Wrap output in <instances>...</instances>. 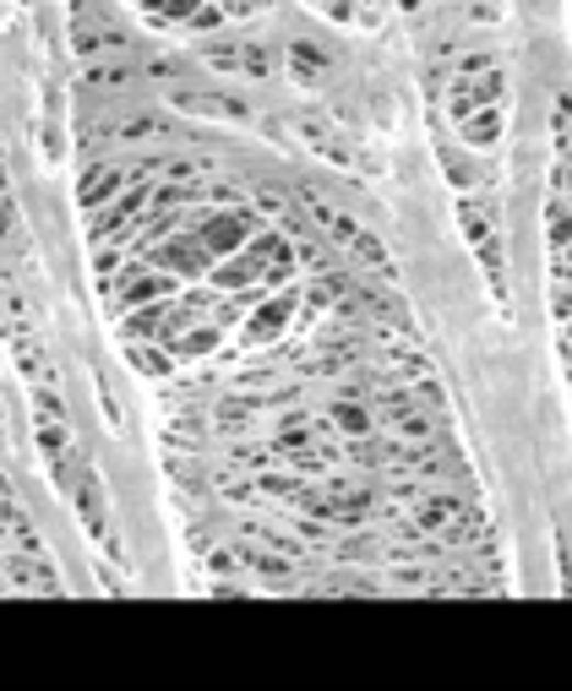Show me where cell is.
I'll return each mask as SVG.
<instances>
[{
	"label": "cell",
	"instance_id": "cell-11",
	"mask_svg": "<svg viewBox=\"0 0 572 691\" xmlns=\"http://www.w3.org/2000/svg\"><path fill=\"white\" fill-rule=\"evenodd\" d=\"M546 240H551V251H568L572 246V202L568 196H551V207H546Z\"/></svg>",
	"mask_w": 572,
	"mask_h": 691
},
{
	"label": "cell",
	"instance_id": "cell-9",
	"mask_svg": "<svg viewBox=\"0 0 572 691\" xmlns=\"http://www.w3.org/2000/svg\"><path fill=\"white\" fill-rule=\"evenodd\" d=\"M289 71H294V82H322L327 55H322L311 38H294V44H289Z\"/></svg>",
	"mask_w": 572,
	"mask_h": 691
},
{
	"label": "cell",
	"instance_id": "cell-1",
	"mask_svg": "<svg viewBox=\"0 0 572 691\" xmlns=\"http://www.w3.org/2000/svg\"><path fill=\"white\" fill-rule=\"evenodd\" d=\"M251 229H257L251 213H208V224L197 229V240H202L213 257H235V251L251 246Z\"/></svg>",
	"mask_w": 572,
	"mask_h": 691
},
{
	"label": "cell",
	"instance_id": "cell-16",
	"mask_svg": "<svg viewBox=\"0 0 572 691\" xmlns=\"http://www.w3.org/2000/svg\"><path fill=\"white\" fill-rule=\"evenodd\" d=\"M213 343H218V332H213V327H191V332H186L175 349H180V354H208Z\"/></svg>",
	"mask_w": 572,
	"mask_h": 691
},
{
	"label": "cell",
	"instance_id": "cell-15",
	"mask_svg": "<svg viewBox=\"0 0 572 691\" xmlns=\"http://www.w3.org/2000/svg\"><path fill=\"white\" fill-rule=\"evenodd\" d=\"M132 365L147 371V376H169V354H158V349H143L137 338H132Z\"/></svg>",
	"mask_w": 572,
	"mask_h": 691
},
{
	"label": "cell",
	"instance_id": "cell-7",
	"mask_svg": "<svg viewBox=\"0 0 572 691\" xmlns=\"http://www.w3.org/2000/svg\"><path fill=\"white\" fill-rule=\"evenodd\" d=\"M463 235L480 246V262H485V273L496 277V235H491V213L485 207H469L463 202Z\"/></svg>",
	"mask_w": 572,
	"mask_h": 691
},
{
	"label": "cell",
	"instance_id": "cell-13",
	"mask_svg": "<svg viewBox=\"0 0 572 691\" xmlns=\"http://www.w3.org/2000/svg\"><path fill=\"white\" fill-rule=\"evenodd\" d=\"M327 419H333L344 435H366V430H371V415H366L360 404H333V409H327Z\"/></svg>",
	"mask_w": 572,
	"mask_h": 691
},
{
	"label": "cell",
	"instance_id": "cell-24",
	"mask_svg": "<svg viewBox=\"0 0 572 691\" xmlns=\"http://www.w3.org/2000/svg\"><path fill=\"white\" fill-rule=\"evenodd\" d=\"M229 16H246V11H257V5H268V0H218Z\"/></svg>",
	"mask_w": 572,
	"mask_h": 691
},
{
	"label": "cell",
	"instance_id": "cell-3",
	"mask_svg": "<svg viewBox=\"0 0 572 691\" xmlns=\"http://www.w3.org/2000/svg\"><path fill=\"white\" fill-rule=\"evenodd\" d=\"M294 299H300L294 288L273 294V299H268V305H262V310H257V316L246 321V343H273V338H279V332L289 327V316H294Z\"/></svg>",
	"mask_w": 572,
	"mask_h": 691
},
{
	"label": "cell",
	"instance_id": "cell-25",
	"mask_svg": "<svg viewBox=\"0 0 572 691\" xmlns=\"http://www.w3.org/2000/svg\"><path fill=\"white\" fill-rule=\"evenodd\" d=\"M562 257H568V268H572V246H568V251H562Z\"/></svg>",
	"mask_w": 572,
	"mask_h": 691
},
{
	"label": "cell",
	"instance_id": "cell-19",
	"mask_svg": "<svg viewBox=\"0 0 572 691\" xmlns=\"http://www.w3.org/2000/svg\"><path fill=\"white\" fill-rule=\"evenodd\" d=\"M441 163H447V174H452V180H458V185H469V180H474V169H469V163H463V158H458V152H452V147H447V152H441Z\"/></svg>",
	"mask_w": 572,
	"mask_h": 691
},
{
	"label": "cell",
	"instance_id": "cell-17",
	"mask_svg": "<svg viewBox=\"0 0 572 691\" xmlns=\"http://www.w3.org/2000/svg\"><path fill=\"white\" fill-rule=\"evenodd\" d=\"M355 257H360L366 268H388V251H382L371 235H355Z\"/></svg>",
	"mask_w": 572,
	"mask_h": 691
},
{
	"label": "cell",
	"instance_id": "cell-5",
	"mask_svg": "<svg viewBox=\"0 0 572 691\" xmlns=\"http://www.w3.org/2000/svg\"><path fill=\"white\" fill-rule=\"evenodd\" d=\"M208 277H213L218 288H251L257 277H268V262H262V257H257V251L246 246V251H235V257H229L224 268H213Z\"/></svg>",
	"mask_w": 572,
	"mask_h": 691
},
{
	"label": "cell",
	"instance_id": "cell-4",
	"mask_svg": "<svg viewBox=\"0 0 572 691\" xmlns=\"http://www.w3.org/2000/svg\"><path fill=\"white\" fill-rule=\"evenodd\" d=\"M496 99H502V71H485L480 82L463 77V82L452 88V115L463 121V115H474V110H491Z\"/></svg>",
	"mask_w": 572,
	"mask_h": 691
},
{
	"label": "cell",
	"instance_id": "cell-21",
	"mask_svg": "<svg viewBox=\"0 0 572 691\" xmlns=\"http://www.w3.org/2000/svg\"><path fill=\"white\" fill-rule=\"evenodd\" d=\"M279 446H284V452H300V446H305V424H284Z\"/></svg>",
	"mask_w": 572,
	"mask_h": 691
},
{
	"label": "cell",
	"instance_id": "cell-6",
	"mask_svg": "<svg viewBox=\"0 0 572 691\" xmlns=\"http://www.w3.org/2000/svg\"><path fill=\"white\" fill-rule=\"evenodd\" d=\"M153 257H158L169 273H202L213 251H208L202 240H169V246H164V251H153Z\"/></svg>",
	"mask_w": 572,
	"mask_h": 691
},
{
	"label": "cell",
	"instance_id": "cell-2",
	"mask_svg": "<svg viewBox=\"0 0 572 691\" xmlns=\"http://www.w3.org/2000/svg\"><path fill=\"white\" fill-rule=\"evenodd\" d=\"M175 294V277L169 273H147V268H126L121 277V310H137V305H153V299H169Z\"/></svg>",
	"mask_w": 572,
	"mask_h": 691
},
{
	"label": "cell",
	"instance_id": "cell-22",
	"mask_svg": "<svg viewBox=\"0 0 572 691\" xmlns=\"http://www.w3.org/2000/svg\"><path fill=\"white\" fill-rule=\"evenodd\" d=\"M311 5H322V11H327V16H338V22H349V16H355V5H349V0H311Z\"/></svg>",
	"mask_w": 572,
	"mask_h": 691
},
{
	"label": "cell",
	"instance_id": "cell-23",
	"mask_svg": "<svg viewBox=\"0 0 572 691\" xmlns=\"http://www.w3.org/2000/svg\"><path fill=\"white\" fill-rule=\"evenodd\" d=\"M551 185H557V196H568V202H572V163H557Z\"/></svg>",
	"mask_w": 572,
	"mask_h": 691
},
{
	"label": "cell",
	"instance_id": "cell-8",
	"mask_svg": "<svg viewBox=\"0 0 572 691\" xmlns=\"http://www.w3.org/2000/svg\"><path fill=\"white\" fill-rule=\"evenodd\" d=\"M121 180H126L121 169H88V180L77 185V202H82L88 213H99V207H104V196H115V191H121Z\"/></svg>",
	"mask_w": 572,
	"mask_h": 691
},
{
	"label": "cell",
	"instance_id": "cell-18",
	"mask_svg": "<svg viewBox=\"0 0 572 691\" xmlns=\"http://www.w3.org/2000/svg\"><path fill=\"white\" fill-rule=\"evenodd\" d=\"M224 16H229L224 5H197V16H191V27H197V33H213V27H218Z\"/></svg>",
	"mask_w": 572,
	"mask_h": 691
},
{
	"label": "cell",
	"instance_id": "cell-14",
	"mask_svg": "<svg viewBox=\"0 0 572 691\" xmlns=\"http://www.w3.org/2000/svg\"><path fill=\"white\" fill-rule=\"evenodd\" d=\"M452 512H458V501H452V496H430V501H420V529H441Z\"/></svg>",
	"mask_w": 572,
	"mask_h": 691
},
{
	"label": "cell",
	"instance_id": "cell-20",
	"mask_svg": "<svg viewBox=\"0 0 572 691\" xmlns=\"http://www.w3.org/2000/svg\"><path fill=\"white\" fill-rule=\"evenodd\" d=\"M38 446H44L49 457H60V446H66V435H60V424H38Z\"/></svg>",
	"mask_w": 572,
	"mask_h": 691
},
{
	"label": "cell",
	"instance_id": "cell-10",
	"mask_svg": "<svg viewBox=\"0 0 572 691\" xmlns=\"http://www.w3.org/2000/svg\"><path fill=\"white\" fill-rule=\"evenodd\" d=\"M458 126H463V141H469V147H491V141L502 137V110H496V104H491V110H474V115H463Z\"/></svg>",
	"mask_w": 572,
	"mask_h": 691
},
{
	"label": "cell",
	"instance_id": "cell-12",
	"mask_svg": "<svg viewBox=\"0 0 572 691\" xmlns=\"http://www.w3.org/2000/svg\"><path fill=\"white\" fill-rule=\"evenodd\" d=\"M153 22H191L202 0H137Z\"/></svg>",
	"mask_w": 572,
	"mask_h": 691
}]
</instances>
